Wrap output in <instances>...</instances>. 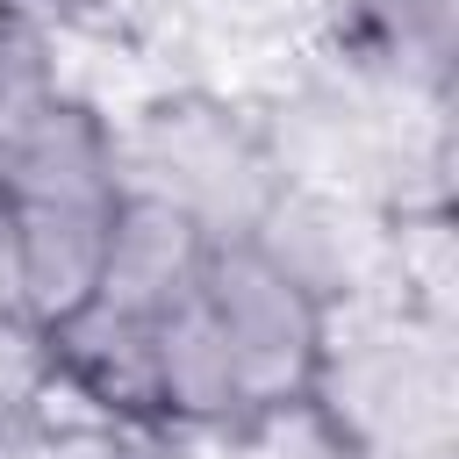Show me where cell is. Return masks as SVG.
<instances>
[{
    "label": "cell",
    "instance_id": "cell-3",
    "mask_svg": "<svg viewBox=\"0 0 459 459\" xmlns=\"http://www.w3.org/2000/svg\"><path fill=\"white\" fill-rule=\"evenodd\" d=\"M0 186L7 201H57V208H115L129 172L115 129L86 108L65 100L57 86L36 93L7 129H0Z\"/></svg>",
    "mask_w": 459,
    "mask_h": 459
},
{
    "label": "cell",
    "instance_id": "cell-5",
    "mask_svg": "<svg viewBox=\"0 0 459 459\" xmlns=\"http://www.w3.org/2000/svg\"><path fill=\"white\" fill-rule=\"evenodd\" d=\"M366 445L351 437V423L316 394L294 402H265L222 423V459H359Z\"/></svg>",
    "mask_w": 459,
    "mask_h": 459
},
{
    "label": "cell",
    "instance_id": "cell-2",
    "mask_svg": "<svg viewBox=\"0 0 459 459\" xmlns=\"http://www.w3.org/2000/svg\"><path fill=\"white\" fill-rule=\"evenodd\" d=\"M136 194L172 201L215 244L258 237L273 222V208L287 201L258 136L215 100H165V108L143 115V129H136Z\"/></svg>",
    "mask_w": 459,
    "mask_h": 459
},
{
    "label": "cell",
    "instance_id": "cell-8",
    "mask_svg": "<svg viewBox=\"0 0 459 459\" xmlns=\"http://www.w3.org/2000/svg\"><path fill=\"white\" fill-rule=\"evenodd\" d=\"M50 14H65L79 29H115V22L136 14V0H50Z\"/></svg>",
    "mask_w": 459,
    "mask_h": 459
},
{
    "label": "cell",
    "instance_id": "cell-1",
    "mask_svg": "<svg viewBox=\"0 0 459 459\" xmlns=\"http://www.w3.org/2000/svg\"><path fill=\"white\" fill-rule=\"evenodd\" d=\"M201 308L222 337V359H230V380H237V416L323 387V373H330V308L258 237H230V244L208 251Z\"/></svg>",
    "mask_w": 459,
    "mask_h": 459
},
{
    "label": "cell",
    "instance_id": "cell-7",
    "mask_svg": "<svg viewBox=\"0 0 459 459\" xmlns=\"http://www.w3.org/2000/svg\"><path fill=\"white\" fill-rule=\"evenodd\" d=\"M0 323H22V215L7 201V186H0Z\"/></svg>",
    "mask_w": 459,
    "mask_h": 459
},
{
    "label": "cell",
    "instance_id": "cell-9",
    "mask_svg": "<svg viewBox=\"0 0 459 459\" xmlns=\"http://www.w3.org/2000/svg\"><path fill=\"white\" fill-rule=\"evenodd\" d=\"M36 14H50V0H0V29H29Z\"/></svg>",
    "mask_w": 459,
    "mask_h": 459
},
{
    "label": "cell",
    "instance_id": "cell-4",
    "mask_svg": "<svg viewBox=\"0 0 459 459\" xmlns=\"http://www.w3.org/2000/svg\"><path fill=\"white\" fill-rule=\"evenodd\" d=\"M14 215H22V323L43 337V330H57L65 316H79L100 294L115 208L14 201Z\"/></svg>",
    "mask_w": 459,
    "mask_h": 459
},
{
    "label": "cell",
    "instance_id": "cell-6",
    "mask_svg": "<svg viewBox=\"0 0 459 459\" xmlns=\"http://www.w3.org/2000/svg\"><path fill=\"white\" fill-rule=\"evenodd\" d=\"M36 93H50V79H43L36 50H29V29H0V129H7Z\"/></svg>",
    "mask_w": 459,
    "mask_h": 459
}]
</instances>
